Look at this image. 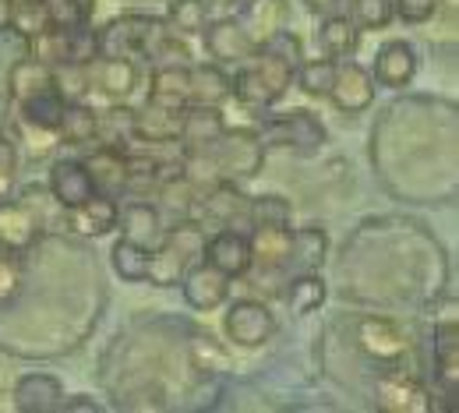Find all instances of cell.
<instances>
[{"mask_svg":"<svg viewBox=\"0 0 459 413\" xmlns=\"http://www.w3.org/2000/svg\"><path fill=\"white\" fill-rule=\"evenodd\" d=\"M293 64L287 57H280L269 47H258L247 60H240V71L230 78V96H237L244 107L262 110L273 107L287 96V89L293 85Z\"/></svg>","mask_w":459,"mask_h":413,"instance_id":"obj_1","label":"cell"},{"mask_svg":"<svg viewBox=\"0 0 459 413\" xmlns=\"http://www.w3.org/2000/svg\"><path fill=\"white\" fill-rule=\"evenodd\" d=\"M202 244H205V234L198 223L191 219H180L173 223L163 244L156 251H149V276L145 283H156V287H177L180 276L191 269L195 258H202Z\"/></svg>","mask_w":459,"mask_h":413,"instance_id":"obj_2","label":"cell"},{"mask_svg":"<svg viewBox=\"0 0 459 413\" xmlns=\"http://www.w3.org/2000/svg\"><path fill=\"white\" fill-rule=\"evenodd\" d=\"M167 18L152 14H120L100 36V54L103 57H149L156 39L167 32Z\"/></svg>","mask_w":459,"mask_h":413,"instance_id":"obj_3","label":"cell"},{"mask_svg":"<svg viewBox=\"0 0 459 413\" xmlns=\"http://www.w3.org/2000/svg\"><path fill=\"white\" fill-rule=\"evenodd\" d=\"M209 149V156H212V163H216V170H220V177L223 180H247V177H258V170H262V163H265V145H262V138L255 134V131H223L216 142H209L205 145Z\"/></svg>","mask_w":459,"mask_h":413,"instance_id":"obj_4","label":"cell"},{"mask_svg":"<svg viewBox=\"0 0 459 413\" xmlns=\"http://www.w3.org/2000/svg\"><path fill=\"white\" fill-rule=\"evenodd\" d=\"M255 134L262 138L265 149H293L300 156H315L325 145V124L311 110H290L283 117L265 120Z\"/></svg>","mask_w":459,"mask_h":413,"instance_id":"obj_5","label":"cell"},{"mask_svg":"<svg viewBox=\"0 0 459 413\" xmlns=\"http://www.w3.org/2000/svg\"><path fill=\"white\" fill-rule=\"evenodd\" d=\"M223 332L230 343H237L240 350H258L273 340L276 332V318L265 304L258 300H233L223 318Z\"/></svg>","mask_w":459,"mask_h":413,"instance_id":"obj_6","label":"cell"},{"mask_svg":"<svg viewBox=\"0 0 459 413\" xmlns=\"http://www.w3.org/2000/svg\"><path fill=\"white\" fill-rule=\"evenodd\" d=\"M357 350L378 364H403L413 350V343L396 322L368 314L357 322Z\"/></svg>","mask_w":459,"mask_h":413,"instance_id":"obj_7","label":"cell"},{"mask_svg":"<svg viewBox=\"0 0 459 413\" xmlns=\"http://www.w3.org/2000/svg\"><path fill=\"white\" fill-rule=\"evenodd\" d=\"M117 205L114 194H89L82 205L74 209H60V227L74 237H107L110 230H117Z\"/></svg>","mask_w":459,"mask_h":413,"instance_id":"obj_8","label":"cell"},{"mask_svg":"<svg viewBox=\"0 0 459 413\" xmlns=\"http://www.w3.org/2000/svg\"><path fill=\"white\" fill-rule=\"evenodd\" d=\"M375 403L389 413H428L435 410L428 389L406 374V371H385L378 382H375Z\"/></svg>","mask_w":459,"mask_h":413,"instance_id":"obj_9","label":"cell"},{"mask_svg":"<svg viewBox=\"0 0 459 413\" xmlns=\"http://www.w3.org/2000/svg\"><path fill=\"white\" fill-rule=\"evenodd\" d=\"M180 124H184V110L145 99L138 110H131V138L149 145H173L180 142Z\"/></svg>","mask_w":459,"mask_h":413,"instance_id":"obj_10","label":"cell"},{"mask_svg":"<svg viewBox=\"0 0 459 413\" xmlns=\"http://www.w3.org/2000/svg\"><path fill=\"white\" fill-rule=\"evenodd\" d=\"M329 99L343 114H364L375 103V78H371V71H364L357 60L336 64V78H333Z\"/></svg>","mask_w":459,"mask_h":413,"instance_id":"obj_11","label":"cell"},{"mask_svg":"<svg viewBox=\"0 0 459 413\" xmlns=\"http://www.w3.org/2000/svg\"><path fill=\"white\" fill-rule=\"evenodd\" d=\"M202 258L230 280H240L251 272V237L240 230H220L202 244Z\"/></svg>","mask_w":459,"mask_h":413,"instance_id":"obj_12","label":"cell"},{"mask_svg":"<svg viewBox=\"0 0 459 413\" xmlns=\"http://www.w3.org/2000/svg\"><path fill=\"white\" fill-rule=\"evenodd\" d=\"M202 36H205L209 57L216 60V64H240V60H247L255 54V43L247 39L240 18H233V14L212 18V22L202 29Z\"/></svg>","mask_w":459,"mask_h":413,"instance_id":"obj_13","label":"cell"},{"mask_svg":"<svg viewBox=\"0 0 459 413\" xmlns=\"http://www.w3.org/2000/svg\"><path fill=\"white\" fill-rule=\"evenodd\" d=\"M85 74H89V89H96V92H103L107 99H127L131 92H134V85H138V67H134V60L131 57H92L85 64Z\"/></svg>","mask_w":459,"mask_h":413,"instance_id":"obj_14","label":"cell"},{"mask_svg":"<svg viewBox=\"0 0 459 413\" xmlns=\"http://www.w3.org/2000/svg\"><path fill=\"white\" fill-rule=\"evenodd\" d=\"M417 67H420L417 50L406 39H389L371 60V78L385 89H406L417 78Z\"/></svg>","mask_w":459,"mask_h":413,"instance_id":"obj_15","label":"cell"},{"mask_svg":"<svg viewBox=\"0 0 459 413\" xmlns=\"http://www.w3.org/2000/svg\"><path fill=\"white\" fill-rule=\"evenodd\" d=\"M117 230H120V237L142 244L145 251H156L163 244V237H167L163 212L152 202H131V205L117 209Z\"/></svg>","mask_w":459,"mask_h":413,"instance_id":"obj_16","label":"cell"},{"mask_svg":"<svg viewBox=\"0 0 459 413\" xmlns=\"http://www.w3.org/2000/svg\"><path fill=\"white\" fill-rule=\"evenodd\" d=\"M177 287L184 290V300L195 311H212V307H220L230 297V276H223L220 269H212L209 262H202V265H191L180 276Z\"/></svg>","mask_w":459,"mask_h":413,"instance_id":"obj_17","label":"cell"},{"mask_svg":"<svg viewBox=\"0 0 459 413\" xmlns=\"http://www.w3.org/2000/svg\"><path fill=\"white\" fill-rule=\"evenodd\" d=\"M39 234H43V223L25 202H14V198L0 202V247L25 254L39 240Z\"/></svg>","mask_w":459,"mask_h":413,"instance_id":"obj_18","label":"cell"},{"mask_svg":"<svg viewBox=\"0 0 459 413\" xmlns=\"http://www.w3.org/2000/svg\"><path fill=\"white\" fill-rule=\"evenodd\" d=\"M47 191H50V198L57 202L60 209H74L89 194H96V184H92L82 159H57L54 170H50V187Z\"/></svg>","mask_w":459,"mask_h":413,"instance_id":"obj_19","label":"cell"},{"mask_svg":"<svg viewBox=\"0 0 459 413\" xmlns=\"http://www.w3.org/2000/svg\"><path fill=\"white\" fill-rule=\"evenodd\" d=\"M290 22V4L287 0H251L244 11H240V25L247 32V39L258 47H265L276 32H283Z\"/></svg>","mask_w":459,"mask_h":413,"instance_id":"obj_20","label":"cell"},{"mask_svg":"<svg viewBox=\"0 0 459 413\" xmlns=\"http://www.w3.org/2000/svg\"><path fill=\"white\" fill-rule=\"evenodd\" d=\"M11 400L18 413H57L64 403V389L54 374H22Z\"/></svg>","mask_w":459,"mask_h":413,"instance_id":"obj_21","label":"cell"},{"mask_svg":"<svg viewBox=\"0 0 459 413\" xmlns=\"http://www.w3.org/2000/svg\"><path fill=\"white\" fill-rule=\"evenodd\" d=\"M85 170L96 184V191L103 194H117L127 187V152L117 149V145H100L96 152H89L85 159Z\"/></svg>","mask_w":459,"mask_h":413,"instance_id":"obj_22","label":"cell"},{"mask_svg":"<svg viewBox=\"0 0 459 413\" xmlns=\"http://www.w3.org/2000/svg\"><path fill=\"white\" fill-rule=\"evenodd\" d=\"M329 254V234L318 227H304V230H290V272H318L325 265Z\"/></svg>","mask_w":459,"mask_h":413,"instance_id":"obj_23","label":"cell"},{"mask_svg":"<svg viewBox=\"0 0 459 413\" xmlns=\"http://www.w3.org/2000/svg\"><path fill=\"white\" fill-rule=\"evenodd\" d=\"M435 374L449 403L459 400V329L449 322L435 332Z\"/></svg>","mask_w":459,"mask_h":413,"instance_id":"obj_24","label":"cell"},{"mask_svg":"<svg viewBox=\"0 0 459 413\" xmlns=\"http://www.w3.org/2000/svg\"><path fill=\"white\" fill-rule=\"evenodd\" d=\"M290 227H255L251 234V269L280 272L287 269Z\"/></svg>","mask_w":459,"mask_h":413,"instance_id":"obj_25","label":"cell"},{"mask_svg":"<svg viewBox=\"0 0 459 413\" xmlns=\"http://www.w3.org/2000/svg\"><path fill=\"white\" fill-rule=\"evenodd\" d=\"M191 103L198 107H223L230 99V74L223 64H187Z\"/></svg>","mask_w":459,"mask_h":413,"instance_id":"obj_26","label":"cell"},{"mask_svg":"<svg viewBox=\"0 0 459 413\" xmlns=\"http://www.w3.org/2000/svg\"><path fill=\"white\" fill-rule=\"evenodd\" d=\"M223 131H227V120L220 114V107H198V103H187L184 107V124H180V145L184 149L209 145Z\"/></svg>","mask_w":459,"mask_h":413,"instance_id":"obj_27","label":"cell"},{"mask_svg":"<svg viewBox=\"0 0 459 413\" xmlns=\"http://www.w3.org/2000/svg\"><path fill=\"white\" fill-rule=\"evenodd\" d=\"M149 99L184 110L191 103V82H187V64H160L149 78Z\"/></svg>","mask_w":459,"mask_h":413,"instance_id":"obj_28","label":"cell"},{"mask_svg":"<svg viewBox=\"0 0 459 413\" xmlns=\"http://www.w3.org/2000/svg\"><path fill=\"white\" fill-rule=\"evenodd\" d=\"M50 85H54V67L36 57L14 60L11 71H7V92H11L14 103H22V99H29V96H36Z\"/></svg>","mask_w":459,"mask_h":413,"instance_id":"obj_29","label":"cell"},{"mask_svg":"<svg viewBox=\"0 0 459 413\" xmlns=\"http://www.w3.org/2000/svg\"><path fill=\"white\" fill-rule=\"evenodd\" d=\"M318 47L325 57H350L360 47V29L346 14H325L318 25Z\"/></svg>","mask_w":459,"mask_h":413,"instance_id":"obj_30","label":"cell"},{"mask_svg":"<svg viewBox=\"0 0 459 413\" xmlns=\"http://www.w3.org/2000/svg\"><path fill=\"white\" fill-rule=\"evenodd\" d=\"M64 107H67V99L60 96L57 85H50V89H43V92H36V96H29V99L18 103L22 120H25L29 127H36V131H50V134H57V124H60Z\"/></svg>","mask_w":459,"mask_h":413,"instance_id":"obj_31","label":"cell"},{"mask_svg":"<svg viewBox=\"0 0 459 413\" xmlns=\"http://www.w3.org/2000/svg\"><path fill=\"white\" fill-rule=\"evenodd\" d=\"M96 131H100V114L89 103H82V99H67V107H64L57 124L60 138L67 145H92Z\"/></svg>","mask_w":459,"mask_h":413,"instance_id":"obj_32","label":"cell"},{"mask_svg":"<svg viewBox=\"0 0 459 413\" xmlns=\"http://www.w3.org/2000/svg\"><path fill=\"white\" fill-rule=\"evenodd\" d=\"M329 300V287L318 272H293L287 283V307L293 314H311Z\"/></svg>","mask_w":459,"mask_h":413,"instance_id":"obj_33","label":"cell"},{"mask_svg":"<svg viewBox=\"0 0 459 413\" xmlns=\"http://www.w3.org/2000/svg\"><path fill=\"white\" fill-rule=\"evenodd\" d=\"M156 191H160V202H163V205H156V209H160L163 216H173V223L191 219V212H195V205H198V191L180 177V174H167V177L160 180Z\"/></svg>","mask_w":459,"mask_h":413,"instance_id":"obj_34","label":"cell"},{"mask_svg":"<svg viewBox=\"0 0 459 413\" xmlns=\"http://www.w3.org/2000/svg\"><path fill=\"white\" fill-rule=\"evenodd\" d=\"M110 262H114V272L124 283H145L149 276V251L127 237H117L114 247H110Z\"/></svg>","mask_w":459,"mask_h":413,"instance_id":"obj_35","label":"cell"},{"mask_svg":"<svg viewBox=\"0 0 459 413\" xmlns=\"http://www.w3.org/2000/svg\"><path fill=\"white\" fill-rule=\"evenodd\" d=\"M167 25L173 32H180L184 39L187 36H202V29L209 25V7L205 0H170L167 7Z\"/></svg>","mask_w":459,"mask_h":413,"instance_id":"obj_36","label":"cell"},{"mask_svg":"<svg viewBox=\"0 0 459 413\" xmlns=\"http://www.w3.org/2000/svg\"><path fill=\"white\" fill-rule=\"evenodd\" d=\"M293 78L300 82V89L307 96H329L333 78H336V57H325L322 54L318 60H304V64H297Z\"/></svg>","mask_w":459,"mask_h":413,"instance_id":"obj_37","label":"cell"},{"mask_svg":"<svg viewBox=\"0 0 459 413\" xmlns=\"http://www.w3.org/2000/svg\"><path fill=\"white\" fill-rule=\"evenodd\" d=\"M187 360L195 364V371H202V374H220V371H230V357L227 350L212 340V336H191V343H187Z\"/></svg>","mask_w":459,"mask_h":413,"instance_id":"obj_38","label":"cell"},{"mask_svg":"<svg viewBox=\"0 0 459 413\" xmlns=\"http://www.w3.org/2000/svg\"><path fill=\"white\" fill-rule=\"evenodd\" d=\"M7 25H11L14 32H22L25 39L39 36L43 29H50L47 4H43V0H22V4H11V11H7Z\"/></svg>","mask_w":459,"mask_h":413,"instance_id":"obj_39","label":"cell"},{"mask_svg":"<svg viewBox=\"0 0 459 413\" xmlns=\"http://www.w3.org/2000/svg\"><path fill=\"white\" fill-rule=\"evenodd\" d=\"M247 223L251 227H290V202L280 194L247 198Z\"/></svg>","mask_w":459,"mask_h":413,"instance_id":"obj_40","label":"cell"},{"mask_svg":"<svg viewBox=\"0 0 459 413\" xmlns=\"http://www.w3.org/2000/svg\"><path fill=\"white\" fill-rule=\"evenodd\" d=\"M54 29H82L92 22L96 0H43Z\"/></svg>","mask_w":459,"mask_h":413,"instance_id":"obj_41","label":"cell"},{"mask_svg":"<svg viewBox=\"0 0 459 413\" xmlns=\"http://www.w3.org/2000/svg\"><path fill=\"white\" fill-rule=\"evenodd\" d=\"M360 32H375L385 29L396 14H393V0H350V14H346Z\"/></svg>","mask_w":459,"mask_h":413,"instance_id":"obj_42","label":"cell"},{"mask_svg":"<svg viewBox=\"0 0 459 413\" xmlns=\"http://www.w3.org/2000/svg\"><path fill=\"white\" fill-rule=\"evenodd\" d=\"M22 287H25V265H22V254L0 247V307L14 304V300L22 297Z\"/></svg>","mask_w":459,"mask_h":413,"instance_id":"obj_43","label":"cell"},{"mask_svg":"<svg viewBox=\"0 0 459 413\" xmlns=\"http://www.w3.org/2000/svg\"><path fill=\"white\" fill-rule=\"evenodd\" d=\"M96 138L103 142V145H117V149H124L127 145V138H131V110L127 107H110V114H103L100 117V131H96Z\"/></svg>","mask_w":459,"mask_h":413,"instance_id":"obj_44","label":"cell"},{"mask_svg":"<svg viewBox=\"0 0 459 413\" xmlns=\"http://www.w3.org/2000/svg\"><path fill=\"white\" fill-rule=\"evenodd\" d=\"M393 14L406 25H424L438 14V0H393Z\"/></svg>","mask_w":459,"mask_h":413,"instance_id":"obj_45","label":"cell"},{"mask_svg":"<svg viewBox=\"0 0 459 413\" xmlns=\"http://www.w3.org/2000/svg\"><path fill=\"white\" fill-rule=\"evenodd\" d=\"M265 47H269V50H276L280 57H287L293 67L300 64V39H297L293 32H287V29H283V32H276V36H273Z\"/></svg>","mask_w":459,"mask_h":413,"instance_id":"obj_46","label":"cell"},{"mask_svg":"<svg viewBox=\"0 0 459 413\" xmlns=\"http://www.w3.org/2000/svg\"><path fill=\"white\" fill-rule=\"evenodd\" d=\"M60 410H64V413H100L103 407H100V403H96L92 396H71V400L64 396Z\"/></svg>","mask_w":459,"mask_h":413,"instance_id":"obj_47","label":"cell"},{"mask_svg":"<svg viewBox=\"0 0 459 413\" xmlns=\"http://www.w3.org/2000/svg\"><path fill=\"white\" fill-rule=\"evenodd\" d=\"M251 0H205V7H209V14H237V11H244Z\"/></svg>","mask_w":459,"mask_h":413,"instance_id":"obj_48","label":"cell"},{"mask_svg":"<svg viewBox=\"0 0 459 413\" xmlns=\"http://www.w3.org/2000/svg\"><path fill=\"white\" fill-rule=\"evenodd\" d=\"M14 174H18L14 163H0V202L14 194Z\"/></svg>","mask_w":459,"mask_h":413,"instance_id":"obj_49","label":"cell"},{"mask_svg":"<svg viewBox=\"0 0 459 413\" xmlns=\"http://www.w3.org/2000/svg\"><path fill=\"white\" fill-rule=\"evenodd\" d=\"M304 4V11H311V14H333L343 0H300Z\"/></svg>","mask_w":459,"mask_h":413,"instance_id":"obj_50","label":"cell"},{"mask_svg":"<svg viewBox=\"0 0 459 413\" xmlns=\"http://www.w3.org/2000/svg\"><path fill=\"white\" fill-rule=\"evenodd\" d=\"M0 163H14V167H18V149H14V142H7L4 134H0Z\"/></svg>","mask_w":459,"mask_h":413,"instance_id":"obj_51","label":"cell"},{"mask_svg":"<svg viewBox=\"0 0 459 413\" xmlns=\"http://www.w3.org/2000/svg\"><path fill=\"white\" fill-rule=\"evenodd\" d=\"M0 4H4V0H0ZM7 11H11V7H7ZM7 11H0V22H7Z\"/></svg>","mask_w":459,"mask_h":413,"instance_id":"obj_52","label":"cell"}]
</instances>
